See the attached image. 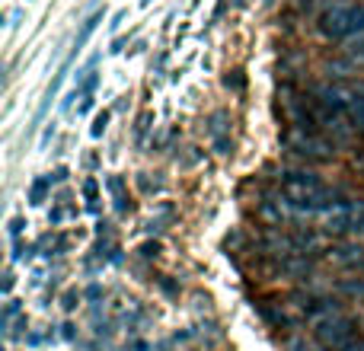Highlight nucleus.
<instances>
[{"label": "nucleus", "instance_id": "f257e3e1", "mask_svg": "<svg viewBox=\"0 0 364 351\" xmlns=\"http://www.w3.org/2000/svg\"><path fill=\"white\" fill-rule=\"evenodd\" d=\"M282 201L294 214H326L342 205V192L329 188L310 170H284L282 173Z\"/></svg>", "mask_w": 364, "mask_h": 351}, {"label": "nucleus", "instance_id": "f03ea898", "mask_svg": "<svg viewBox=\"0 0 364 351\" xmlns=\"http://www.w3.org/2000/svg\"><path fill=\"white\" fill-rule=\"evenodd\" d=\"M316 29L329 42H348L364 36V0H329L320 10Z\"/></svg>", "mask_w": 364, "mask_h": 351}, {"label": "nucleus", "instance_id": "7ed1b4c3", "mask_svg": "<svg viewBox=\"0 0 364 351\" xmlns=\"http://www.w3.org/2000/svg\"><path fill=\"white\" fill-rule=\"evenodd\" d=\"M323 230L329 237H361L364 233V201H342L323 214Z\"/></svg>", "mask_w": 364, "mask_h": 351}, {"label": "nucleus", "instance_id": "20e7f679", "mask_svg": "<svg viewBox=\"0 0 364 351\" xmlns=\"http://www.w3.org/2000/svg\"><path fill=\"white\" fill-rule=\"evenodd\" d=\"M314 339L326 351H342L348 342H355V320L346 313L326 316V320L314 323Z\"/></svg>", "mask_w": 364, "mask_h": 351}, {"label": "nucleus", "instance_id": "39448f33", "mask_svg": "<svg viewBox=\"0 0 364 351\" xmlns=\"http://www.w3.org/2000/svg\"><path fill=\"white\" fill-rule=\"evenodd\" d=\"M284 144H288L291 153H297L301 160H310V163H326V160L336 157L333 144L323 141L316 131H301V128H291L284 134Z\"/></svg>", "mask_w": 364, "mask_h": 351}, {"label": "nucleus", "instance_id": "423d86ee", "mask_svg": "<svg viewBox=\"0 0 364 351\" xmlns=\"http://www.w3.org/2000/svg\"><path fill=\"white\" fill-rule=\"evenodd\" d=\"M329 259L342 269H364V249L355 243H342V246H333L329 249Z\"/></svg>", "mask_w": 364, "mask_h": 351}, {"label": "nucleus", "instance_id": "0eeeda50", "mask_svg": "<svg viewBox=\"0 0 364 351\" xmlns=\"http://www.w3.org/2000/svg\"><path fill=\"white\" fill-rule=\"evenodd\" d=\"M102 23V10H96L93 16H87L83 19V26H80V32H77V38H74V55H80L83 48H87V42H90V36L96 32V26Z\"/></svg>", "mask_w": 364, "mask_h": 351}, {"label": "nucleus", "instance_id": "6e6552de", "mask_svg": "<svg viewBox=\"0 0 364 351\" xmlns=\"http://www.w3.org/2000/svg\"><path fill=\"white\" fill-rule=\"evenodd\" d=\"M109 192H112V198H115V207L119 211H128V195H125V179L122 176H109Z\"/></svg>", "mask_w": 364, "mask_h": 351}, {"label": "nucleus", "instance_id": "1a4fd4ad", "mask_svg": "<svg viewBox=\"0 0 364 351\" xmlns=\"http://www.w3.org/2000/svg\"><path fill=\"white\" fill-rule=\"evenodd\" d=\"M48 192H51V179L48 176H38V179L32 182V188H29V201L32 205H42V201L48 198Z\"/></svg>", "mask_w": 364, "mask_h": 351}, {"label": "nucleus", "instance_id": "9d476101", "mask_svg": "<svg viewBox=\"0 0 364 351\" xmlns=\"http://www.w3.org/2000/svg\"><path fill=\"white\" fill-rule=\"evenodd\" d=\"M346 55L352 58V61H364V36H355L346 42Z\"/></svg>", "mask_w": 364, "mask_h": 351}, {"label": "nucleus", "instance_id": "9b49d317", "mask_svg": "<svg viewBox=\"0 0 364 351\" xmlns=\"http://www.w3.org/2000/svg\"><path fill=\"white\" fill-rule=\"evenodd\" d=\"M339 288L352 297H364V278H342Z\"/></svg>", "mask_w": 364, "mask_h": 351}, {"label": "nucleus", "instance_id": "f8f14e48", "mask_svg": "<svg viewBox=\"0 0 364 351\" xmlns=\"http://www.w3.org/2000/svg\"><path fill=\"white\" fill-rule=\"evenodd\" d=\"M83 195H87V201H90V211H96V195H100V185H96V179L83 182Z\"/></svg>", "mask_w": 364, "mask_h": 351}, {"label": "nucleus", "instance_id": "ddd939ff", "mask_svg": "<svg viewBox=\"0 0 364 351\" xmlns=\"http://www.w3.org/2000/svg\"><path fill=\"white\" fill-rule=\"evenodd\" d=\"M109 128V112H100L93 119V128H90V134H93V138H102V131H106Z\"/></svg>", "mask_w": 364, "mask_h": 351}, {"label": "nucleus", "instance_id": "4468645a", "mask_svg": "<svg viewBox=\"0 0 364 351\" xmlns=\"http://www.w3.org/2000/svg\"><path fill=\"white\" fill-rule=\"evenodd\" d=\"M23 227H26L23 217H13L10 220V237H19V233H23Z\"/></svg>", "mask_w": 364, "mask_h": 351}, {"label": "nucleus", "instance_id": "2eb2a0df", "mask_svg": "<svg viewBox=\"0 0 364 351\" xmlns=\"http://www.w3.org/2000/svg\"><path fill=\"white\" fill-rule=\"evenodd\" d=\"M87 297H90V301H100V297H102V288H100V284H90V288H87Z\"/></svg>", "mask_w": 364, "mask_h": 351}, {"label": "nucleus", "instance_id": "dca6fc26", "mask_svg": "<svg viewBox=\"0 0 364 351\" xmlns=\"http://www.w3.org/2000/svg\"><path fill=\"white\" fill-rule=\"evenodd\" d=\"M141 252H144V259H151V256H157V252H160V246H157V243H147Z\"/></svg>", "mask_w": 364, "mask_h": 351}, {"label": "nucleus", "instance_id": "f3484780", "mask_svg": "<svg viewBox=\"0 0 364 351\" xmlns=\"http://www.w3.org/2000/svg\"><path fill=\"white\" fill-rule=\"evenodd\" d=\"M342 351H364V339H355V342H348V345L342 348Z\"/></svg>", "mask_w": 364, "mask_h": 351}, {"label": "nucleus", "instance_id": "a211bd4d", "mask_svg": "<svg viewBox=\"0 0 364 351\" xmlns=\"http://www.w3.org/2000/svg\"><path fill=\"white\" fill-rule=\"evenodd\" d=\"M77 307V294H68L64 297V310H74Z\"/></svg>", "mask_w": 364, "mask_h": 351}, {"label": "nucleus", "instance_id": "6ab92c4d", "mask_svg": "<svg viewBox=\"0 0 364 351\" xmlns=\"http://www.w3.org/2000/svg\"><path fill=\"white\" fill-rule=\"evenodd\" d=\"M48 220H51V224H61V220H64V211H51Z\"/></svg>", "mask_w": 364, "mask_h": 351}, {"label": "nucleus", "instance_id": "aec40b11", "mask_svg": "<svg viewBox=\"0 0 364 351\" xmlns=\"http://www.w3.org/2000/svg\"><path fill=\"white\" fill-rule=\"evenodd\" d=\"M90 109H93V99H90V96H83V102H80V112H90Z\"/></svg>", "mask_w": 364, "mask_h": 351}, {"label": "nucleus", "instance_id": "412c9836", "mask_svg": "<svg viewBox=\"0 0 364 351\" xmlns=\"http://www.w3.org/2000/svg\"><path fill=\"white\" fill-rule=\"evenodd\" d=\"M233 4H237V6H243V4H246V0H233Z\"/></svg>", "mask_w": 364, "mask_h": 351}, {"label": "nucleus", "instance_id": "4be33fe9", "mask_svg": "<svg viewBox=\"0 0 364 351\" xmlns=\"http://www.w3.org/2000/svg\"><path fill=\"white\" fill-rule=\"evenodd\" d=\"M141 4H144V6H147V4H151V0H141Z\"/></svg>", "mask_w": 364, "mask_h": 351}]
</instances>
